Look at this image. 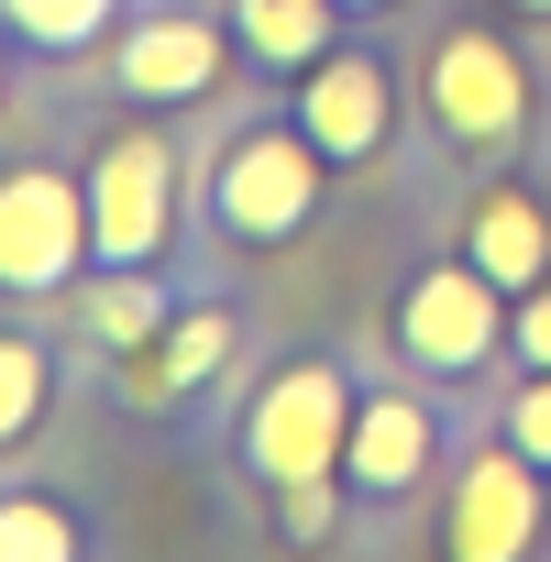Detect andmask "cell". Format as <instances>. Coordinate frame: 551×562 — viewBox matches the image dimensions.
Instances as JSON below:
<instances>
[{"label": "cell", "mask_w": 551, "mask_h": 562, "mask_svg": "<svg viewBox=\"0 0 551 562\" xmlns=\"http://www.w3.org/2000/svg\"><path fill=\"white\" fill-rule=\"evenodd\" d=\"M89 265H177L199 232V155L177 133V111H133L111 100V122L89 133Z\"/></svg>", "instance_id": "1"}, {"label": "cell", "mask_w": 551, "mask_h": 562, "mask_svg": "<svg viewBox=\"0 0 551 562\" xmlns=\"http://www.w3.org/2000/svg\"><path fill=\"white\" fill-rule=\"evenodd\" d=\"M321 199H331V155L276 111V100H254L243 122H221V133L199 144V232L232 243V254H288V243H310Z\"/></svg>", "instance_id": "2"}, {"label": "cell", "mask_w": 551, "mask_h": 562, "mask_svg": "<svg viewBox=\"0 0 551 562\" xmlns=\"http://www.w3.org/2000/svg\"><path fill=\"white\" fill-rule=\"evenodd\" d=\"M353 386H364V364L331 353V342H288V353H265V375H254L243 408H232V463H243V485H254V496H288V485L342 474Z\"/></svg>", "instance_id": "3"}, {"label": "cell", "mask_w": 551, "mask_h": 562, "mask_svg": "<svg viewBox=\"0 0 551 562\" xmlns=\"http://www.w3.org/2000/svg\"><path fill=\"white\" fill-rule=\"evenodd\" d=\"M419 122H430L441 155L496 166V155L529 144V122H540V78H529V56H518L496 23H441L430 56H419Z\"/></svg>", "instance_id": "4"}, {"label": "cell", "mask_w": 551, "mask_h": 562, "mask_svg": "<svg viewBox=\"0 0 551 562\" xmlns=\"http://www.w3.org/2000/svg\"><path fill=\"white\" fill-rule=\"evenodd\" d=\"M507 288L474 265V254H441V265H408L397 276V299H386V342L419 386H463L507 353Z\"/></svg>", "instance_id": "5"}, {"label": "cell", "mask_w": 551, "mask_h": 562, "mask_svg": "<svg viewBox=\"0 0 551 562\" xmlns=\"http://www.w3.org/2000/svg\"><path fill=\"white\" fill-rule=\"evenodd\" d=\"M232 78H243L232 23L199 12V0H133V23L100 45V89L133 111H210Z\"/></svg>", "instance_id": "6"}, {"label": "cell", "mask_w": 551, "mask_h": 562, "mask_svg": "<svg viewBox=\"0 0 551 562\" xmlns=\"http://www.w3.org/2000/svg\"><path fill=\"white\" fill-rule=\"evenodd\" d=\"M89 276V177L67 155H12L0 166V299L45 310Z\"/></svg>", "instance_id": "7"}, {"label": "cell", "mask_w": 551, "mask_h": 562, "mask_svg": "<svg viewBox=\"0 0 551 562\" xmlns=\"http://www.w3.org/2000/svg\"><path fill=\"white\" fill-rule=\"evenodd\" d=\"M232 364H243V310H232L221 288H188L177 321H166L144 353H111V364H100V397H111L122 419H188Z\"/></svg>", "instance_id": "8"}, {"label": "cell", "mask_w": 551, "mask_h": 562, "mask_svg": "<svg viewBox=\"0 0 551 562\" xmlns=\"http://www.w3.org/2000/svg\"><path fill=\"white\" fill-rule=\"evenodd\" d=\"M276 111H288V122L331 155V177H353V166H375L386 133H397V67H386V45H364V23H353L310 78L276 89Z\"/></svg>", "instance_id": "9"}, {"label": "cell", "mask_w": 551, "mask_h": 562, "mask_svg": "<svg viewBox=\"0 0 551 562\" xmlns=\"http://www.w3.org/2000/svg\"><path fill=\"white\" fill-rule=\"evenodd\" d=\"M430 463H441V408L419 397V375H364L353 386V430H342V496L353 507H397V496H419Z\"/></svg>", "instance_id": "10"}, {"label": "cell", "mask_w": 551, "mask_h": 562, "mask_svg": "<svg viewBox=\"0 0 551 562\" xmlns=\"http://www.w3.org/2000/svg\"><path fill=\"white\" fill-rule=\"evenodd\" d=\"M540 540V463L496 430V441H474L463 463H452V485H441V551L452 562H518Z\"/></svg>", "instance_id": "11"}, {"label": "cell", "mask_w": 551, "mask_h": 562, "mask_svg": "<svg viewBox=\"0 0 551 562\" xmlns=\"http://www.w3.org/2000/svg\"><path fill=\"white\" fill-rule=\"evenodd\" d=\"M177 299H188V265H89L78 288H67L89 364H111V353H144V342L177 321Z\"/></svg>", "instance_id": "12"}, {"label": "cell", "mask_w": 551, "mask_h": 562, "mask_svg": "<svg viewBox=\"0 0 551 562\" xmlns=\"http://www.w3.org/2000/svg\"><path fill=\"white\" fill-rule=\"evenodd\" d=\"M221 23H232V56H243V78L276 100L288 78H310L342 34H353V12L342 0H221Z\"/></svg>", "instance_id": "13"}, {"label": "cell", "mask_w": 551, "mask_h": 562, "mask_svg": "<svg viewBox=\"0 0 551 562\" xmlns=\"http://www.w3.org/2000/svg\"><path fill=\"white\" fill-rule=\"evenodd\" d=\"M463 254L496 276L507 299H518V288H540V276H551V210H540V188L496 177V188L463 210Z\"/></svg>", "instance_id": "14"}, {"label": "cell", "mask_w": 551, "mask_h": 562, "mask_svg": "<svg viewBox=\"0 0 551 562\" xmlns=\"http://www.w3.org/2000/svg\"><path fill=\"white\" fill-rule=\"evenodd\" d=\"M78 551H100V518L67 485L0 474V562H78Z\"/></svg>", "instance_id": "15"}, {"label": "cell", "mask_w": 551, "mask_h": 562, "mask_svg": "<svg viewBox=\"0 0 551 562\" xmlns=\"http://www.w3.org/2000/svg\"><path fill=\"white\" fill-rule=\"evenodd\" d=\"M122 23H133V0H0V34H12V56H34V67H78Z\"/></svg>", "instance_id": "16"}, {"label": "cell", "mask_w": 551, "mask_h": 562, "mask_svg": "<svg viewBox=\"0 0 551 562\" xmlns=\"http://www.w3.org/2000/svg\"><path fill=\"white\" fill-rule=\"evenodd\" d=\"M56 419V342L34 321H0V463H23Z\"/></svg>", "instance_id": "17"}, {"label": "cell", "mask_w": 551, "mask_h": 562, "mask_svg": "<svg viewBox=\"0 0 551 562\" xmlns=\"http://www.w3.org/2000/svg\"><path fill=\"white\" fill-rule=\"evenodd\" d=\"M540 474H551V364H518V386H507V419H496Z\"/></svg>", "instance_id": "18"}, {"label": "cell", "mask_w": 551, "mask_h": 562, "mask_svg": "<svg viewBox=\"0 0 551 562\" xmlns=\"http://www.w3.org/2000/svg\"><path fill=\"white\" fill-rule=\"evenodd\" d=\"M507 353H518V364H551V276H540V288H518V310H507Z\"/></svg>", "instance_id": "19"}, {"label": "cell", "mask_w": 551, "mask_h": 562, "mask_svg": "<svg viewBox=\"0 0 551 562\" xmlns=\"http://www.w3.org/2000/svg\"><path fill=\"white\" fill-rule=\"evenodd\" d=\"M342 12H353V23H386V12H397V0H342Z\"/></svg>", "instance_id": "20"}, {"label": "cell", "mask_w": 551, "mask_h": 562, "mask_svg": "<svg viewBox=\"0 0 551 562\" xmlns=\"http://www.w3.org/2000/svg\"><path fill=\"white\" fill-rule=\"evenodd\" d=\"M0 100H12V34H0Z\"/></svg>", "instance_id": "21"}, {"label": "cell", "mask_w": 551, "mask_h": 562, "mask_svg": "<svg viewBox=\"0 0 551 562\" xmlns=\"http://www.w3.org/2000/svg\"><path fill=\"white\" fill-rule=\"evenodd\" d=\"M507 12H551V0H507Z\"/></svg>", "instance_id": "22"}]
</instances>
